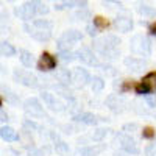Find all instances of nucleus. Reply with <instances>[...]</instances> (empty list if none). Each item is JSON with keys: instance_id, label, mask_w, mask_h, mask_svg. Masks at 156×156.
Here are the masks:
<instances>
[{"instance_id": "nucleus-1", "label": "nucleus", "mask_w": 156, "mask_h": 156, "mask_svg": "<svg viewBox=\"0 0 156 156\" xmlns=\"http://www.w3.org/2000/svg\"><path fill=\"white\" fill-rule=\"evenodd\" d=\"M119 45L120 39L115 34H106L94 41V50L105 59H114L119 55Z\"/></svg>"}, {"instance_id": "nucleus-2", "label": "nucleus", "mask_w": 156, "mask_h": 156, "mask_svg": "<svg viewBox=\"0 0 156 156\" xmlns=\"http://www.w3.org/2000/svg\"><path fill=\"white\" fill-rule=\"evenodd\" d=\"M51 22H48V20H45V19H36V20H33V23H31V27L30 25H25V30L28 31V34L33 37V39H36V41H39V42H47L48 39L51 37Z\"/></svg>"}, {"instance_id": "nucleus-3", "label": "nucleus", "mask_w": 156, "mask_h": 156, "mask_svg": "<svg viewBox=\"0 0 156 156\" xmlns=\"http://www.w3.org/2000/svg\"><path fill=\"white\" fill-rule=\"evenodd\" d=\"M129 48H131L133 53H136L139 56H150L151 55V42L148 41V37L142 36V34H136L131 39Z\"/></svg>"}, {"instance_id": "nucleus-4", "label": "nucleus", "mask_w": 156, "mask_h": 156, "mask_svg": "<svg viewBox=\"0 0 156 156\" xmlns=\"http://www.w3.org/2000/svg\"><path fill=\"white\" fill-rule=\"evenodd\" d=\"M115 140L119 142L120 148L128 153V154H139V147L136 144V140L129 136L128 133H119L115 136Z\"/></svg>"}, {"instance_id": "nucleus-5", "label": "nucleus", "mask_w": 156, "mask_h": 156, "mask_svg": "<svg viewBox=\"0 0 156 156\" xmlns=\"http://www.w3.org/2000/svg\"><path fill=\"white\" fill-rule=\"evenodd\" d=\"M23 111L28 117H33V119H41V117H44V108L41 105V101L34 97L27 98L23 101Z\"/></svg>"}, {"instance_id": "nucleus-6", "label": "nucleus", "mask_w": 156, "mask_h": 156, "mask_svg": "<svg viewBox=\"0 0 156 156\" xmlns=\"http://www.w3.org/2000/svg\"><path fill=\"white\" fill-rule=\"evenodd\" d=\"M154 90H156V72H150L136 86V92L139 95H144V94H151Z\"/></svg>"}, {"instance_id": "nucleus-7", "label": "nucleus", "mask_w": 156, "mask_h": 156, "mask_svg": "<svg viewBox=\"0 0 156 156\" xmlns=\"http://www.w3.org/2000/svg\"><path fill=\"white\" fill-rule=\"evenodd\" d=\"M12 76H14V80L17 83H20L22 86H27V87H37L39 86V80L28 70H19V69H16L14 73H12Z\"/></svg>"}, {"instance_id": "nucleus-8", "label": "nucleus", "mask_w": 156, "mask_h": 156, "mask_svg": "<svg viewBox=\"0 0 156 156\" xmlns=\"http://www.w3.org/2000/svg\"><path fill=\"white\" fill-rule=\"evenodd\" d=\"M14 14H16L19 19L28 22V20L34 19V16L37 14V12H36V9H34V6H33L31 2H25L23 5H20L19 8L14 9Z\"/></svg>"}, {"instance_id": "nucleus-9", "label": "nucleus", "mask_w": 156, "mask_h": 156, "mask_svg": "<svg viewBox=\"0 0 156 156\" xmlns=\"http://www.w3.org/2000/svg\"><path fill=\"white\" fill-rule=\"evenodd\" d=\"M75 55H76V58L80 59L81 62L87 64V66H97V67L100 66V62L97 61V58L94 56L92 50H90L89 47H80L75 51Z\"/></svg>"}, {"instance_id": "nucleus-10", "label": "nucleus", "mask_w": 156, "mask_h": 156, "mask_svg": "<svg viewBox=\"0 0 156 156\" xmlns=\"http://www.w3.org/2000/svg\"><path fill=\"white\" fill-rule=\"evenodd\" d=\"M90 80H92V78H90V75H89V72L86 69H83V67H75L73 69V72H72V81L75 83V86L83 87L87 83H90Z\"/></svg>"}, {"instance_id": "nucleus-11", "label": "nucleus", "mask_w": 156, "mask_h": 156, "mask_svg": "<svg viewBox=\"0 0 156 156\" xmlns=\"http://www.w3.org/2000/svg\"><path fill=\"white\" fill-rule=\"evenodd\" d=\"M125 105H126V101H125L120 95L111 94V95L106 98V106H108L112 112H122V111L125 109Z\"/></svg>"}, {"instance_id": "nucleus-12", "label": "nucleus", "mask_w": 156, "mask_h": 156, "mask_svg": "<svg viewBox=\"0 0 156 156\" xmlns=\"http://www.w3.org/2000/svg\"><path fill=\"white\" fill-rule=\"evenodd\" d=\"M55 67H56V59L48 53H42L37 61V69L41 72H48V70H53Z\"/></svg>"}, {"instance_id": "nucleus-13", "label": "nucleus", "mask_w": 156, "mask_h": 156, "mask_svg": "<svg viewBox=\"0 0 156 156\" xmlns=\"http://www.w3.org/2000/svg\"><path fill=\"white\" fill-rule=\"evenodd\" d=\"M41 98H42V101L45 103V106H48L51 111H61L62 108V105L56 100V97L53 95V94H50V92H47V90H42L41 92Z\"/></svg>"}, {"instance_id": "nucleus-14", "label": "nucleus", "mask_w": 156, "mask_h": 156, "mask_svg": "<svg viewBox=\"0 0 156 156\" xmlns=\"http://www.w3.org/2000/svg\"><path fill=\"white\" fill-rule=\"evenodd\" d=\"M114 27L120 33H128L133 30V20L128 17H123V16H119L114 19Z\"/></svg>"}, {"instance_id": "nucleus-15", "label": "nucleus", "mask_w": 156, "mask_h": 156, "mask_svg": "<svg viewBox=\"0 0 156 156\" xmlns=\"http://www.w3.org/2000/svg\"><path fill=\"white\" fill-rule=\"evenodd\" d=\"M123 64L129 70H134V72H140L145 67V61L140 59V58H134V56H126L123 59Z\"/></svg>"}, {"instance_id": "nucleus-16", "label": "nucleus", "mask_w": 156, "mask_h": 156, "mask_svg": "<svg viewBox=\"0 0 156 156\" xmlns=\"http://www.w3.org/2000/svg\"><path fill=\"white\" fill-rule=\"evenodd\" d=\"M56 81L62 86H69L72 83V73L69 72V69H58L55 73Z\"/></svg>"}, {"instance_id": "nucleus-17", "label": "nucleus", "mask_w": 156, "mask_h": 156, "mask_svg": "<svg viewBox=\"0 0 156 156\" xmlns=\"http://www.w3.org/2000/svg\"><path fill=\"white\" fill-rule=\"evenodd\" d=\"M73 120L78 123H84V125H95L97 123V117L90 112H80L73 115Z\"/></svg>"}, {"instance_id": "nucleus-18", "label": "nucleus", "mask_w": 156, "mask_h": 156, "mask_svg": "<svg viewBox=\"0 0 156 156\" xmlns=\"http://www.w3.org/2000/svg\"><path fill=\"white\" fill-rule=\"evenodd\" d=\"M61 39H62V41H66V42H69V44H73V42L81 41V39H83V33L78 31V30H67V31L62 33Z\"/></svg>"}, {"instance_id": "nucleus-19", "label": "nucleus", "mask_w": 156, "mask_h": 156, "mask_svg": "<svg viewBox=\"0 0 156 156\" xmlns=\"http://www.w3.org/2000/svg\"><path fill=\"white\" fill-rule=\"evenodd\" d=\"M0 136H2V139L6 140V142H16L19 139L17 133L11 126H2L0 128Z\"/></svg>"}, {"instance_id": "nucleus-20", "label": "nucleus", "mask_w": 156, "mask_h": 156, "mask_svg": "<svg viewBox=\"0 0 156 156\" xmlns=\"http://www.w3.org/2000/svg\"><path fill=\"white\" fill-rule=\"evenodd\" d=\"M90 89H92V92H101L103 89H105V81H103V78L100 76H94L92 80H90Z\"/></svg>"}, {"instance_id": "nucleus-21", "label": "nucleus", "mask_w": 156, "mask_h": 156, "mask_svg": "<svg viewBox=\"0 0 156 156\" xmlns=\"http://www.w3.org/2000/svg\"><path fill=\"white\" fill-rule=\"evenodd\" d=\"M0 53H2V56H12V55H16V48L9 42L2 41V44H0Z\"/></svg>"}, {"instance_id": "nucleus-22", "label": "nucleus", "mask_w": 156, "mask_h": 156, "mask_svg": "<svg viewBox=\"0 0 156 156\" xmlns=\"http://www.w3.org/2000/svg\"><path fill=\"white\" fill-rule=\"evenodd\" d=\"M20 62L23 64L25 67H31L33 64H34V58H33V55L30 53V51L22 50L20 51Z\"/></svg>"}, {"instance_id": "nucleus-23", "label": "nucleus", "mask_w": 156, "mask_h": 156, "mask_svg": "<svg viewBox=\"0 0 156 156\" xmlns=\"http://www.w3.org/2000/svg\"><path fill=\"white\" fill-rule=\"evenodd\" d=\"M139 12H140V16L148 17V19L156 17V9L153 6H148V5H140L139 6Z\"/></svg>"}, {"instance_id": "nucleus-24", "label": "nucleus", "mask_w": 156, "mask_h": 156, "mask_svg": "<svg viewBox=\"0 0 156 156\" xmlns=\"http://www.w3.org/2000/svg\"><path fill=\"white\" fill-rule=\"evenodd\" d=\"M101 150H103V147H86V148L78 150V154H81V156H95Z\"/></svg>"}, {"instance_id": "nucleus-25", "label": "nucleus", "mask_w": 156, "mask_h": 156, "mask_svg": "<svg viewBox=\"0 0 156 156\" xmlns=\"http://www.w3.org/2000/svg\"><path fill=\"white\" fill-rule=\"evenodd\" d=\"M31 3H33V6H34L36 12H37V14H41V16L47 14V12L50 11V9H48V6H47L45 3H42L41 0H31Z\"/></svg>"}, {"instance_id": "nucleus-26", "label": "nucleus", "mask_w": 156, "mask_h": 156, "mask_svg": "<svg viewBox=\"0 0 156 156\" xmlns=\"http://www.w3.org/2000/svg\"><path fill=\"white\" fill-rule=\"evenodd\" d=\"M55 151L61 156H66L69 153V144H66V142H62V140L55 142Z\"/></svg>"}, {"instance_id": "nucleus-27", "label": "nucleus", "mask_w": 156, "mask_h": 156, "mask_svg": "<svg viewBox=\"0 0 156 156\" xmlns=\"http://www.w3.org/2000/svg\"><path fill=\"white\" fill-rule=\"evenodd\" d=\"M87 3V0H62V5L72 8V6H78V8H84Z\"/></svg>"}, {"instance_id": "nucleus-28", "label": "nucleus", "mask_w": 156, "mask_h": 156, "mask_svg": "<svg viewBox=\"0 0 156 156\" xmlns=\"http://www.w3.org/2000/svg\"><path fill=\"white\" fill-rule=\"evenodd\" d=\"M59 59L61 61H64V62H70V61H73L75 59V53H72L70 50H59Z\"/></svg>"}, {"instance_id": "nucleus-29", "label": "nucleus", "mask_w": 156, "mask_h": 156, "mask_svg": "<svg viewBox=\"0 0 156 156\" xmlns=\"http://www.w3.org/2000/svg\"><path fill=\"white\" fill-rule=\"evenodd\" d=\"M106 133H108V129H105V128H98V129H95V131L92 133L90 139H92V140H95V142H98V140H101L103 137L106 136Z\"/></svg>"}, {"instance_id": "nucleus-30", "label": "nucleus", "mask_w": 156, "mask_h": 156, "mask_svg": "<svg viewBox=\"0 0 156 156\" xmlns=\"http://www.w3.org/2000/svg\"><path fill=\"white\" fill-rule=\"evenodd\" d=\"M89 16H90V12H89L87 9H84V8H81L80 11H76L75 14H73L75 19H80V20H84V19H87Z\"/></svg>"}, {"instance_id": "nucleus-31", "label": "nucleus", "mask_w": 156, "mask_h": 156, "mask_svg": "<svg viewBox=\"0 0 156 156\" xmlns=\"http://www.w3.org/2000/svg\"><path fill=\"white\" fill-rule=\"evenodd\" d=\"M94 25H95L97 28H106V27H108V20L98 16V17L94 19Z\"/></svg>"}, {"instance_id": "nucleus-32", "label": "nucleus", "mask_w": 156, "mask_h": 156, "mask_svg": "<svg viewBox=\"0 0 156 156\" xmlns=\"http://www.w3.org/2000/svg\"><path fill=\"white\" fill-rule=\"evenodd\" d=\"M134 129H137V125H136V123H126V125H123L122 131H125V133H133Z\"/></svg>"}, {"instance_id": "nucleus-33", "label": "nucleus", "mask_w": 156, "mask_h": 156, "mask_svg": "<svg viewBox=\"0 0 156 156\" xmlns=\"http://www.w3.org/2000/svg\"><path fill=\"white\" fill-rule=\"evenodd\" d=\"M97 30H98V28L95 27L94 23H90V25H87V27H86V31H87V34H89V36H92V37H94V36L98 33Z\"/></svg>"}, {"instance_id": "nucleus-34", "label": "nucleus", "mask_w": 156, "mask_h": 156, "mask_svg": "<svg viewBox=\"0 0 156 156\" xmlns=\"http://www.w3.org/2000/svg\"><path fill=\"white\" fill-rule=\"evenodd\" d=\"M145 154L147 156H156V144H151L145 148Z\"/></svg>"}, {"instance_id": "nucleus-35", "label": "nucleus", "mask_w": 156, "mask_h": 156, "mask_svg": "<svg viewBox=\"0 0 156 156\" xmlns=\"http://www.w3.org/2000/svg\"><path fill=\"white\" fill-rule=\"evenodd\" d=\"M142 136H144L145 139H151V137L154 136V133H153V129H151V128H144V131H142Z\"/></svg>"}, {"instance_id": "nucleus-36", "label": "nucleus", "mask_w": 156, "mask_h": 156, "mask_svg": "<svg viewBox=\"0 0 156 156\" xmlns=\"http://www.w3.org/2000/svg\"><path fill=\"white\" fill-rule=\"evenodd\" d=\"M6 100L9 101V103H12V105H17L19 103V100H17V97L12 94V92H9V94H6Z\"/></svg>"}, {"instance_id": "nucleus-37", "label": "nucleus", "mask_w": 156, "mask_h": 156, "mask_svg": "<svg viewBox=\"0 0 156 156\" xmlns=\"http://www.w3.org/2000/svg\"><path fill=\"white\" fill-rule=\"evenodd\" d=\"M0 117H2V119H0L2 122H6V120H8V115L5 114V109H3V108L0 109Z\"/></svg>"}, {"instance_id": "nucleus-38", "label": "nucleus", "mask_w": 156, "mask_h": 156, "mask_svg": "<svg viewBox=\"0 0 156 156\" xmlns=\"http://www.w3.org/2000/svg\"><path fill=\"white\" fill-rule=\"evenodd\" d=\"M147 103L150 105V108H154V106H156V100H154V98H151V97H148V98H147Z\"/></svg>"}, {"instance_id": "nucleus-39", "label": "nucleus", "mask_w": 156, "mask_h": 156, "mask_svg": "<svg viewBox=\"0 0 156 156\" xmlns=\"http://www.w3.org/2000/svg\"><path fill=\"white\" fill-rule=\"evenodd\" d=\"M150 33H151V34H156V23L150 27Z\"/></svg>"}, {"instance_id": "nucleus-40", "label": "nucleus", "mask_w": 156, "mask_h": 156, "mask_svg": "<svg viewBox=\"0 0 156 156\" xmlns=\"http://www.w3.org/2000/svg\"><path fill=\"white\" fill-rule=\"evenodd\" d=\"M114 156H125V154H123V153H115Z\"/></svg>"}, {"instance_id": "nucleus-41", "label": "nucleus", "mask_w": 156, "mask_h": 156, "mask_svg": "<svg viewBox=\"0 0 156 156\" xmlns=\"http://www.w3.org/2000/svg\"><path fill=\"white\" fill-rule=\"evenodd\" d=\"M8 2H14V0H8Z\"/></svg>"}]
</instances>
